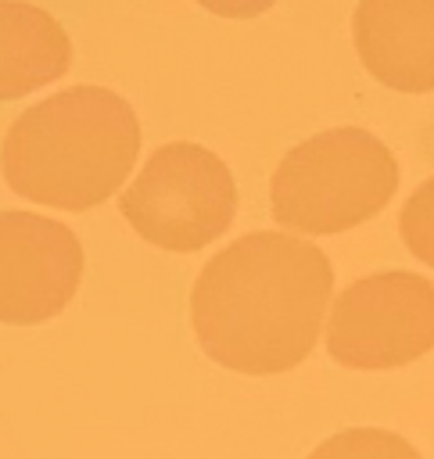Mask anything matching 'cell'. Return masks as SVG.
<instances>
[{
  "mask_svg": "<svg viewBox=\"0 0 434 459\" xmlns=\"http://www.w3.org/2000/svg\"><path fill=\"white\" fill-rule=\"evenodd\" d=\"M330 294L334 265L312 240L258 230L197 273L190 323L212 362L244 377H273L308 359Z\"/></svg>",
  "mask_w": 434,
  "mask_h": 459,
  "instance_id": "1",
  "label": "cell"
},
{
  "mask_svg": "<svg viewBox=\"0 0 434 459\" xmlns=\"http://www.w3.org/2000/svg\"><path fill=\"white\" fill-rule=\"evenodd\" d=\"M136 154L140 122L133 104L104 86H68L14 118L0 147V169L18 197L86 212L126 183Z\"/></svg>",
  "mask_w": 434,
  "mask_h": 459,
  "instance_id": "2",
  "label": "cell"
},
{
  "mask_svg": "<svg viewBox=\"0 0 434 459\" xmlns=\"http://www.w3.org/2000/svg\"><path fill=\"white\" fill-rule=\"evenodd\" d=\"M79 237L36 212H0V323L36 326L54 319L79 290Z\"/></svg>",
  "mask_w": 434,
  "mask_h": 459,
  "instance_id": "6",
  "label": "cell"
},
{
  "mask_svg": "<svg viewBox=\"0 0 434 459\" xmlns=\"http://www.w3.org/2000/svg\"><path fill=\"white\" fill-rule=\"evenodd\" d=\"M352 32L377 82L398 93L434 90V0H359Z\"/></svg>",
  "mask_w": 434,
  "mask_h": 459,
  "instance_id": "7",
  "label": "cell"
},
{
  "mask_svg": "<svg viewBox=\"0 0 434 459\" xmlns=\"http://www.w3.org/2000/svg\"><path fill=\"white\" fill-rule=\"evenodd\" d=\"M197 4L219 18H255V14L269 11L276 0H197Z\"/></svg>",
  "mask_w": 434,
  "mask_h": 459,
  "instance_id": "11",
  "label": "cell"
},
{
  "mask_svg": "<svg viewBox=\"0 0 434 459\" xmlns=\"http://www.w3.org/2000/svg\"><path fill=\"white\" fill-rule=\"evenodd\" d=\"M68 65L72 43L54 14L25 0H0V100L57 82Z\"/></svg>",
  "mask_w": 434,
  "mask_h": 459,
  "instance_id": "8",
  "label": "cell"
},
{
  "mask_svg": "<svg viewBox=\"0 0 434 459\" xmlns=\"http://www.w3.org/2000/svg\"><path fill=\"white\" fill-rule=\"evenodd\" d=\"M308 459H420V452L395 430L355 427L316 445Z\"/></svg>",
  "mask_w": 434,
  "mask_h": 459,
  "instance_id": "9",
  "label": "cell"
},
{
  "mask_svg": "<svg viewBox=\"0 0 434 459\" xmlns=\"http://www.w3.org/2000/svg\"><path fill=\"white\" fill-rule=\"evenodd\" d=\"M398 233L405 240V247L412 251V258H420L423 265L434 269V176L427 183H420L409 201L398 212Z\"/></svg>",
  "mask_w": 434,
  "mask_h": 459,
  "instance_id": "10",
  "label": "cell"
},
{
  "mask_svg": "<svg viewBox=\"0 0 434 459\" xmlns=\"http://www.w3.org/2000/svg\"><path fill=\"white\" fill-rule=\"evenodd\" d=\"M434 348V283L387 269L348 283L326 316V351L348 369H398Z\"/></svg>",
  "mask_w": 434,
  "mask_h": 459,
  "instance_id": "5",
  "label": "cell"
},
{
  "mask_svg": "<svg viewBox=\"0 0 434 459\" xmlns=\"http://www.w3.org/2000/svg\"><path fill=\"white\" fill-rule=\"evenodd\" d=\"M398 190V161L384 140L341 126L291 147L273 172V219L294 233H344L380 215Z\"/></svg>",
  "mask_w": 434,
  "mask_h": 459,
  "instance_id": "3",
  "label": "cell"
},
{
  "mask_svg": "<svg viewBox=\"0 0 434 459\" xmlns=\"http://www.w3.org/2000/svg\"><path fill=\"white\" fill-rule=\"evenodd\" d=\"M122 219L161 251H201L237 215V183L201 143H161L118 197Z\"/></svg>",
  "mask_w": 434,
  "mask_h": 459,
  "instance_id": "4",
  "label": "cell"
}]
</instances>
